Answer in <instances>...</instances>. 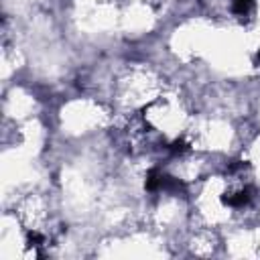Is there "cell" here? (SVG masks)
I'll return each instance as SVG.
<instances>
[{"label": "cell", "instance_id": "cell-1", "mask_svg": "<svg viewBox=\"0 0 260 260\" xmlns=\"http://www.w3.org/2000/svg\"><path fill=\"white\" fill-rule=\"evenodd\" d=\"M248 201H250L248 191H240V193H236V195H232V197L225 199V203L232 205V207H242V205H246Z\"/></svg>", "mask_w": 260, "mask_h": 260}, {"label": "cell", "instance_id": "cell-2", "mask_svg": "<svg viewBox=\"0 0 260 260\" xmlns=\"http://www.w3.org/2000/svg\"><path fill=\"white\" fill-rule=\"evenodd\" d=\"M254 0H234V12L236 14H246L252 8Z\"/></svg>", "mask_w": 260, "mask_h": 260}, {"label": "cell", "instance_id": "cell-3", "mask_svg": "<svg viewBox=\"0 0 260 260\" xmlns=\"http://www.w3.org/2000/svg\"><path fill=\"white\" fill-rule=\"evenodd\" d=\"M185 148H187V146H185L183 142H179V140H177V142H173V146H171V150H173V152H183Z\"/></svg>", "mask_w": 260, "mask_h": 260}, {"label": "cell", "instance_id": "cell-4", "mask_svg": "<svg viewBox=\"0 0 260 260\" xmlns=\"http://www.w3.org/2000/svg\"><path fill=\"white\" fill-rule=\"evenodd\" d=\"M258 61H260V51H258Z\"/></svg>", "mask_w": 260, "mask_h": 260}]
</instances>
